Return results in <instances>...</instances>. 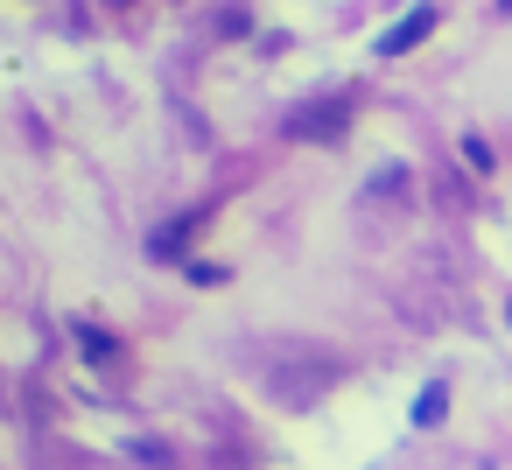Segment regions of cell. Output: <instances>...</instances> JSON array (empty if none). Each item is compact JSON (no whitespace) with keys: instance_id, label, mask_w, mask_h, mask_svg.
I'll list each match as a JSON object with an SVG mask.
<instances>
[{"instance_id":"obj_1","label":"cell","mask_w":512,"mask_h":470,"mask_svg":"<svg viewBox=\"0 0 512 470\" xmlns=\"http://www.w3.org/2000/svg\"><path fill=\"white\" fill-rule=\"evenodd\" d=\"M435 22H442V8H428V0H421V8H407V22H400V29H386L372 50H379V57H407V50H421V43L435 36Z\"/></svg>"},{"instance_id":"obj_2","label":"cell","mask_w":512,"mask_h":470,"mask_svg":"<svg viewBox=\"0 0 512 470\" xmlns=\"http://www.w3.org/2000/svg\"><path fill=\"white\" fill-rule=\"evenodd\" d=\"M344 120H351L344 99H316V106H295V113H288V134H295V141H330Z\"/></svg>"},{"instance_id":"obj_3","label":"cell","mask_w":512,"mask_h":470,"mask_svg":"<svg viewBox=\"0 0 512 470\" xmlns=\"http://www.w3.org/2000/svg\"><path fill=\"white\" fill-rule=\"evenodd\" d=\"M204 218H211V211H183L176 225H162V232L148 239V253H155V260H176V253H183V239H190V232H197Z\"/></svg>"},{"instance_id":"obj_4","label":"cell","mask_w":512,"mask_h":470,"mask_svg":"<svg viewBox=\"0 0 512 470\" xmlns=\"http://www.w3.org/2000/svg\"><path fill=\"white\" fill-rule=\"evenodd\" d=\"M442 407H449V386H442V379H428V386H421V400H414V428H435V421H442Z\"/></svg>"},{"instance_id":"obj_5","label":"cell","mask_w":512,"mask_h":470,"mask_svg":"<svg viewBox=\"0 0 512 470\" xmlns=\"http://www.w3.org/2000/svg\"><path fill=\"white\" fill-rule=\"evenodd\" d=\"M78 344L92 351V365H113V358H120V344H113V337H99L92 323H78Z\"/></svg>"},{"instance_id":"obj_6","label":"cell","mask_w":512,"mask_h":470,"mask_svg":"<svg viewBox=\"0 0 512 470\" xmlns=\"http://www.w3.org/2000/svg\"><path fill=\"white\" fill-rule=\"evenodd\" d=\"M505 323H512V302H505Z\"/></svg>"},{"instance_id":"obj_7","label":"cell","mask_w":512,"mask_h":470,"mask_svg":"<svg viewBox=\"0 0 512 470\" xmlns=\"http://www.w3.org/2000/svg\"><path fill=\"white\" fill-rule=\"evenodd\" d=\"M505 8H512V0H505Z\"/></svg>"}]
</instances>
